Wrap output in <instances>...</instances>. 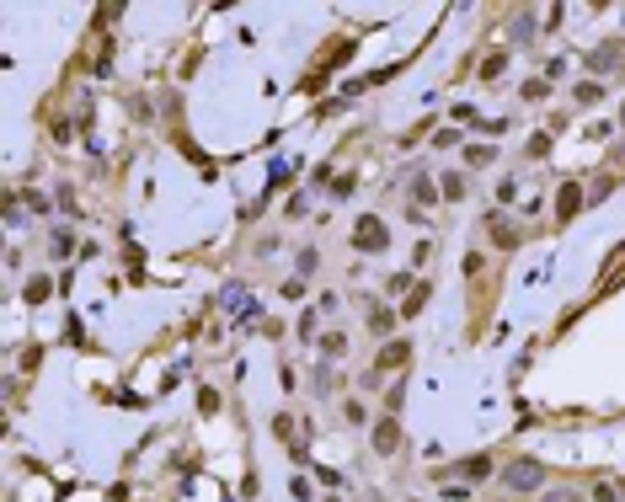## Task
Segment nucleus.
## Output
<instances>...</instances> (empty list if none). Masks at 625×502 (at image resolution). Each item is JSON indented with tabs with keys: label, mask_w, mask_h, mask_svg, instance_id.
Listing matches in <instances>:
<instances>
[{
	"label": "nucleus",
	"mask_w": 625,
	"mask_h": 502,
	"mask_svg": "<svg viewBox=\"0 0 625 502\" xmlns=\"http://www.w3.org/2000/svg\"><path fill=\"white\" fill-rule=\"evenodd\" d=\"M353 246H358V251H385V246H390V230H385V220L363 214V220L353 224Z\"/></svg>",
	"instance_id": "obj_1"
},
{
	"label": "nucleus",
	"mask_w": 625,
	"mask_h": 502,
	"mask_svg": "<svg viewBox=\"0 0 625 502\" xmlns=\"http://www.w3.org/2000/svg\"><path fill=\"white\" fill-rule=\"evenodd\" d=\"M540 481H545V465L540 460H519L513 470H508V486H513V492H535Z\"/></svg>",
	"instance_id": "obj_2"
},
{
	"label": "nucleus",
	"mask_w": 625,
	"mask_h": 502,
	"mask_svg": "<svg viewBox=\"0 0 625 502\" xmlns=\"http://www.w3.org/2000/svg\"><path fill=\"white\" fill-rule=\"evenodd\" d=\"M577 209H583V187H577V182H566V187H561V203H556V220L566 224Z\"/></svg>",
	"instance_id": "obj_3"
},
{
	"label": "nucleus",
	"mask_w": 625,
	"mask_h": 502,
	"mask_svg": "<svg viewBox=\"0 0 625 502\" xmlns=\"http://www.w3.org/2000/svg\"><path fill=\"white\" fill-rule=\"evenodd\" d=\"M396 443H401V427H396V417H385L380 427H374V449H380V454H390Z\"/></svg>",
	"instance_id": "obj_4"
},
{
	"label": "nucleus",
	"mask_w": 625,
	"mask_h": 502,
	"mask_svg": "<svg viewBox=\"0 0 625 502\" xmlns=\"http://www.w3.org/2000/svg\"><path fill=\"white\" fill-rule=\"evenodd\" d=\"M406 358H412V342H390V347L380 353V363H374V369H401Z\"/></svg>",
	"instance_id": "obj_5"
},
{
	"label": "nucleus",
	"mask_w": 625,
	"mask_h": 502,
	"mask_svg": "<svg viewBox=\"0 0 625 502\" xmlns=\"http://www.w3.org/2000/svg\"><path fill=\"white\" fill-rule=\"evenodd\" d=\"M503 54H486V64H481V75H486V81H497V75H503Z\"/></svg>",
	"instance_id": "obj_6"
},
{
	"label": "nucleus",
	"mask_w": 625,
	"mask_h": 502,
	"mask_svg": "<svg viewBox=\"0 0 625 502\" xmlns=\"http://www.w3.org/2000/svg\"><path fill=\"white\" fill-rule=\"evenodd\" d=\"M369 326H374V337H380V331H390V326H396V316H390V310H374V316H369Z\"/></svg>",
	"instance_id": "obj_7"
},
{
	"label": "nucleus",
	"mask_w": 625,
	"mask_h": 502,
	"mask_svg": "<svg viewBox=\"0 0 625 502\" xmlns=\"http://www.w3.org/2000/svg\"><path fill=\"white\" fill-rule=\"evenodd\" d=\"M412 198H423V203H439V198H433V182H427V177H417V182H412Z\"/></svg>",
	"instance_id": "obj_8"
},
{
	"label": "nucleus",
	"mask_w": 625,
	"mask_h": 502,
	"mask_svg": "<svg viewBox=\"0 0 625 502\" xmlns=\"http://www.w3.org/2000/svg\"><path fill=\"white\" fill-rule=\"evenodd\" d=\"M444 198H465V177H454V171H449V177H444Z\"/></svg>",
	"instance_id": "obj_9"
},
{
	"label": "nucleus",
	"mask_w": 625,
	"mask_h": 502,
	"mask_svg": "<svg viewBox=\"0 0 625 502\" xmlns=\"http://www.w3.org/2000/svg\"><path fill=\"white\" fill-rule=\"evenodd\" d=\"M465 155H470V166H486L492 155H497V150H492V144H476V150H465Z\"/></svg>",
	"instance_id": "obj_10"
},
{
	"label": "nucleus",
	"mask_w": 625,
	"mask_h": 502,
	"mask_svg": "<svg viewBox=\"0 0 625 502\" xmlns=\"http://www.w3.org/2000/svg\"><path fill=\"white\" fill-rule=\"evenodd\" d=\"M423 305H427V289H412V300H406V310H401V316H417Z\"/></svg>",
	"instance_id": "obj_11"
},
{
	"label": "nucleus",
	"mask_w": 625,
	"mask_h": 502,
	"mask_svg": "<svg viewBox=\"0 0 625 502\" xmlns=\"http://www.w3.org/2000/svg\"><path fill=\"white\" fill-rule=\"evenodd\" d=\"M486 470H492V460H486V454H476V460L465 465V476H486Z\"/></svg>",
	"instance_id": "obj_12"
},
{
	"label": "nucleus",
	"mask_w": 625,
	"mask_h": 502,
	"mask_svg": "<svg viewBox=\"0 0 625 502\" xmlns=\"http://www.w3.org/2000/svg\"><path fill=\"white\" fill-rule=\"evenodd\" d=\"M620 123H625V113H620Z\"/></svg>",
	"instance_id": "obj_13"
}]
</instances>
